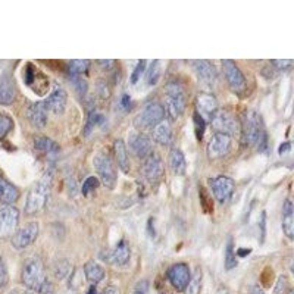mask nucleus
<instances>
[{
    "label": "nucleus",
    "instance_id": "4be33fe9",
    "mask_svg": "<svg viewBox=\"0 0 294 294\" xmlns=\"http://www.w3.org/2000/svg\"><path fill=\"white\" fill-rule=\"evenodd\" d=\"M18 199H19V190L0 172V203L13 205L15 201H18Z\"/></svg>",
    "mask_w": 294,
    "mask_h": 294
},
{
    "label": "nucleus",
    "instance_id": "20e7f679",
    "mask_svg": "<svg viewBox=\"0 0 294 294\" xmlns=\"http://www.w3.org/2000/svg\"><path fill=\"white\" fill-rule=\"evenodd\" d=\"M186 110V92L178 82H171L166 85V106L165 114L172 121L178 119Z\"/></svg>",
    "mask_w": 294,
    "mask_h": 294
},
{
    "label": "nucleus",
    "instance_id": "4468645a",
    "mask_svg": "<svg viewBox=\"0 0 294 294\" xmlns=\"http://www.w3.org/2000/svg\"><path fill=\"white\" fill-rule=\"evenodd\" d=\"M129 149L137 157L146 159L153 153L152 139L141 131H134L129 134Z\"/></svg>",
    "mask_w": 294,
    "mask_h": 294
},
{
    "label": "nucleus",
    "instance_id": "9d476101",
    "mask_svg": "<svg viewBox=\"0 0 294 294\" xmlns=\"http://www.w3.org/2000/svg\"><path fill=\"white\" fill-rule=\"evenodd\" d=\"M222 70L230 88L234 93H243L246 90V78H244L241 70L237 66V63L230 60V59H223Z\"/></svg>",
    "mask_w": 294,
    "mask_h": 294
},
{
    "label": "nucleus",
    "instance_id": "6ab92c4d",
    "mask_svg": "<svg viewBox=\"0 0 294 294\" xmlns=\"http://www.w3.org/2000/svg\"><path fill=\"white\" fill-rule=\"evenodd\" d=\"M27 118L31 122V125L35 128H44L47 125V109L44 103L35 102L28 106L27 109Z\"/></svg>",
    "mask_w": 294,
    "mask_h": 294
},
{
    "label": "nucleus",
    "instance_id": "3c124183",
    "mask_svg": "<svg viewBox=\"0 0 294 294\" xmlns=\"http://www.w3.org/2000/svg\"><path fill=\"white\" fill-rule=\"evenodd\" d=\"M87 294H97V290H96V287H90V288H88V291H87Z\"/></svg>",
    "mask_w": 294,
    "mask_h": 294
},
{
    "label": "nucleus",
    "instance_id": "9b49d317",
    "mask_svg": "<svg viewBox=\"0 0 294 294\" xmlns=\"http://www.w3.org/2000/svg\"><path fill=\"white\" fill-rule=\"evenodd\" d=\"M38 231H40L38 222H28L27 225H24L22 228H19L12 235V246L16 250H24L28 246H31L38 235Z\"/></svg>",
    "mask_w": 294,
    "mask_h": 294
},
{
    "label": "nucleus",
    "instance_id": "4c0bfd02",
    "mask_svg": "<svg viewBox=\"0 0 294 294\" xmlns=\"http://www.w3.org/2000/svg\"><path fill=\"white\" fill-rule=\"evenodd\" d=\"M144 71H146V60L143 59V60H139V63L134 68V72L131 74V84H137Z\"/></svg>",
    "mask_w": 294,
    "mask_h": 294
},
{
    "label": "nucleus",
    "instance_id": "a211bd4d",
    "mask_svg": "<svg viewBox=\"0 0 294 294\" xmlns=\"http://www.w3.org/2000/svg\"><path fill=\"white\" fill-rule=\"evenodd\" d=\"M196 112L199 114L203 119H209L211 121L212 115L219 109L218 107V100L213 94L209 93H200L196 99Z\"/></svg>",
    "mask_w": 294,
    "mask_h": 294
},
{
    "label": "nucleus",
    "instance_id": "423d86ee",
    "mask_svg": "<svg viewBox=\"0 0 294 294\" xmlns=\"http://www.w3.org/2000/svg\"><path fill=\"white\" fill-rule=\"evenodd\" d=\"M93 165L97 172V178L106 188L112 190L117 184V168L112 157L107 153H99L93 159Z\"/></svg>",
    "mask_w": 294,
    "mask_h": 294
},
{
    "label": "nucleus",
    "instance_id": "e433bc0d",
    "mask_svg": "<svg viewBox=\"0 0 294 294\" xmlns=\"http://www.w3.org/2000/svg\"><path fill=\"white\" fill-rule=\"evenodd\" d=\"M194 128H196V137L197 140L203 139L205 134V119L200 117L197 112H194Z\"/></svg>",
    "mask_w": 294,
    "mask_h": 294
},
{
    "label": "nucleus",
    "instance_id": "f704fd0d",
    "mask_svg": "<svg viewBox=\"0 0 294 294\" xmlns=\"http://www.w3.org/2000/svg\"><path fill=\"white\" fill-rule=\"evenodd\" d=\"M99 184H100V181H99V178L97 176H88L84 183H82V187H81V193L84 196H88L92 191H96V188L99 187Z\"/></svg>",
    "mask_w": 294,
    "mask_h": 294
},
{
    "label": "nucleus",
    "instance_id": "7c9ffc66",
    "mask_svg": "<svg viewBox=\"0 0 294 294\" xmlns=\"http://www.w3.org/2000/svg\"><path fill=\"white\" fill-rule=\"evenodd\" d=\"M68 66H70V72L72 74V77H80L81 74L88 71L90 60H87V59H74L68 63Z\"/></svg>",
    "mask_w": 294,
    "mask_h": 294
},
{
    "label": "nucleus",
    "instance_id": "473e14b6",
    "mask_svg": "<svg viewBox=\"0 0 294 294\" xmlns=\"http://www.w3.org/2000/svg\"><path fill=\"white\" fill-rule=\"evenodd\" d=\"M237 265H238V260H237V256H235L234 243H233V240L230 238V240H228V244H227V250H225V269H234Z\"/></svg>",
    "mask_w": 294,
    "mask_h": 294
},
{
    "label": "nucleus",
    "instance_id": "0eeeda50",
    "mask_svg": "<svg viewBox=\"0 0 294 294\" xmlns=\"http://www.w3.org/2000/svg\"><path fill=\"white\" fill-rule=\"evenodd\" d=\"M212 127L216 129V132L228 134L230 137L240 131V124L237 118L227 109H218L211 118Z\"/></svg>",
    "mask_w": 294,
    "mask_h": 294
},
{
    "label": "nucleus",
    "instance_id": "5701e85b",
    "mask_svg": "<svg viewBox=\"0 0 294 294\" xmlns=\"http://www.w3.org/2000/svg\"><path fill=\"white\" fill-rule=\"evenodd\" d=\"M294 208L293 201L287 199L282 206V231L288 238H293L294 235Z\"/></svg>",
    "mask_w": 294,
    "mask_h": 294
},
{
    "label": "nucleus",
    "instance_id": "58836bf2",
    "mask_svg": "<svg viewBox=\"0 0 294 294\" xmlns=\"http://www.w3.org/2000/svg\"><path fill=\"white\" fill-rule=\"evenodd\" d=\"M290 291L288 288V278L285 275H281L277 281V287H275V294H287Z\"/></svg>",
    "mask_w": 294,
    "mask_h": 294
},
{
    "label": "nucleus",
    "instance_id": "ddd939ff",
    "mask_svg": "<svg viewBox=\"0 0 294 294\" xmlns=\"http://www.w3.org/2000/svg\"><path fill=\"white\" fill-rule=\"evenodd\" d=\"M165 168L162 159L153 152L152 154H149L146 159H144V164H143V175L144 178L150 183V184H157L162 176H164Z\"/></svg>",
    "mask_w": 294,
    "mask_h": 294
},
{
    "label": "nucleus",
    "instance_id": "c9c22d12",
    "mask_svg": "<svg viewBox=\"0 0 294 294\" xmlns=\"http://www.w3.org/2000/svg\"><path fill=\"white\" fill-rule=\"evenodd\" d=\"M103 121H105L103 115H100V114H97V112H92L90 117H88V121H87V125H85V134H88L96 125L102 124Z\"/></svg>",
    "mask_w": 294,
    "mask_h": 294
},
{
    "label": "nucleus",
    "instance_id": "412c9836",
    "mask_svg": "<svg viewBox=\"0 0 294 294\" xmlns=\"http://www.w3.org/2000/svg\"><path fill=\"white\" fill-rule=\"evenodd\" d=\"M131 259V248L127 240H121L117 244V247L109 253L107 262H112L114 265L118 266H125Z\"/></svg>",
    "mask_w": 294,
    "mask_h": 294
},
{
    "label": "nucleus",
    "instance_id": "aec40b11",
    "mask_svg": "<svg viewBox=\"0 0 294 294\" xmlns=\"http://www.w3.org/2000/svg\"><path fill=\"white\" fill-rule=\"evenodd\" d=\"M16 99L15 82L9 74L0 75V105H11Z\"/></svg>",
    "mask_w": 294,
    "mask_h": 294
},
{
    "label": "nucleus",
    "instance_id": "f03ea898",
    "mask_svg": "<svg viewBox=\"0 0 294 294\" xmlns=\"http://www.w3.org/2000/svg\"><path fill=\"white\" fill-rule=\"evenodd\" d=\"M50 188H52V178L47 175L30 188L24 208L27 215H35L46 209L50 199Z\"/></svg>",
    "mask_w": 294,
    "mask_h": 294
},
{
    "label": "nucleus",
    "instance_id": "c03bdc74",
    "mask_svg": "<svg viewBox=\"0 0 294 294\" xmlns=\"http://www.w3.org/2000/svg\"><path fill=\"white\" fill-rule=\"evenodd\" d=\"M99 87H100V93H102V96H103V97H107V96H109V88H107V85H106L105 82L100 81Z\"/></svg>",
    "mask_w": 294,
    "mask_h": 294
},
{
    "label": "nucleus",
    "instance_id": "09e8293b",
    "mask_svg": "<svg viewBox=\"0 0 294 294\" xmlns=\"http://www.w3.org/2000/svg\"><path fill=\"white\" fill-rule=\"evenodd\" d=\"M252 294H265V293H263V290H262L259 285H255V287H252Z\"/></svg>",
    "mask_w": 294,
    "mask_h": 294
},
{
    "label": "nucleus",
    "instance_id": "1a4fd4ad",
    "mask_svg": "<svg viewBox=\"0 0 294 294\" xmlns=\"http://www.w3.org/2000/svg\"><path fill=\"white\" fill-rule=\"evenodd\" d=\"M209 187L219 203H225L231 199L235 190V183L233 178L227 175H218L209 179Z\"/></svg>",
    "mask_w": 294,
    "mask_h": 294
},
{
    "label": "nucleus",
    "instance_id": "a19ab883",
    "mask_svg": "<svg viewBox=\"0 0 294 294\" xmlns=\"http://www.w3.org/2000/svg\"><path fill=\"white\" fill-rule=\"evenodd\" d=\"M272 65L275 66V68H278L280 71H285V70H290L291 68V65H293V62H291V59H277V60H274L272 62Z\"/></svg>",
    "mask_w": 294,
    "mask_h": 294
},
{
    "label": "nucleus",
    "instance_id": "79ce46f5",
    "mask_svg": "<svg viewBox=\"0 0 294 294\" xmlns=\"http://www.w3.org/2000/svg\"><path fill=\"white\" fill-rule=\"evenodd\" d=\"M147 288H149L147 281L137 282V285H135V288H134L132 294H147Z\"/></svg>",
    "mask_w": 294,
    "mask_h": 294
},
{
    "label": "nucleus",
    "instance_id": "f3484780",
    "mask_svg": "<svg viewBox=\"0 0 294 294\" xmlns=\"http://www.w3.org/2000/svg\"><path fill=\"white\" fill-rule=\"evenodd\" d=\"M193 66H194V71H196L199 80L203 84L212 87V85H215V82L218 81V72L209 60H205V59L194 60Z\"/></svg>",
    "mask_w": 294,
    "mask_h": 294
},
{
    "label": "nucleus",
    "instance_id": "603ef678",
    "mask_svg": "<svg viewBox=\"0 0 294 294\" xmlns=\"http://www.w3.org/2000/svg\"><path fill=\"white\" fill-rule=\"evenodd\" d=\"M216 294H230V293H228V290H227V288H219Z\"/></svg>",
    "mask_w": 294,
    "mask_h": 294
},
{
    "label": "nucleus",
    "instance_id": "a878e982",
    "mask_svg": "<svg viewBox=\"0 0 294 294\" xmlns=\"http://www.w3.org/2000/svg\"><path fill=\"white\" fill-rule=\"evenodd\" d=\"M84 274H85V278L93 284L103 281L105 278V269L100 263L94 262V260H88L85 265H84Z\"/></svg>",
    "mask_w": 294,
    "mask_h": 294
},
{
    "label": "nucleus",
    "instance_id": "cd10ccee",
    "mask_svg": "<svg viewBox=\"0 0 294 294\" xmlns=\"http://www.w3.org/2000/svg\"><path fill=\"white\" fill-rule=\"evenodd\" d=\"M34 147L37 150L43 153H58L60 149L59 146L49 137H44V135H37L34 137Z\"/></svg>",
    "mask_w": 294,
    "mask_h": 294
},
{
    "label": "nucleus",
    "instance_id": "f8f14e48",
    "mask_svg": "<svg viewBox=\"0 0 294 294\" xmlns=\"http://www.w3.org/2000/svg\"><path fill=\"white\" fill-rule=\"evenodd\" d=\"M231 144L233 140L228 134H222V132H215L212 135V139L208 143L206 152H208V157L209 159H219L223 157L225 154L231 150Z\"/></svg>",
    "mask_w": 294,
    "mask_h": 294
},
{
    "label": "nucleus",
    "instance_id": "6e6552de",
    "mask_svg": "<svg viewBox=\"0 0 294 294\" xmlns=\"http://www.w3.org/2000/svg\"><path fill=\"white\" fill-rule=\"evenodd\" d=\"M19 222V211L12 205H3L0 208V240L15 234Z\"/></svg>",
    "mask_w": 294,
    "mask_h": 294
},
{
    "label": "nucleus",
    "instance_id": "72a5a7b5",
    "mask_svg": "<svg viewBox=\"0 0 294 294\" xmlns=\"http://www.w3.org/2000/svg\"><path fill=\"white\" fill-rule=\"evenodd\" d=\"M13 128V119L9 114L0 110V140H3Z\"/></svg>",
    "mask_w": 294,
    "mask_h": 294
},
{
    "label": "nucleus",
    "instance_id": "39448f33",
    "mask_svg": "<svg viewBox=\"0 0 294 294\" xmlns=\"http://www.w3.org/2000/svg\"><path fill=\"white\" fill-rule=\"evenodd\" d=\"M166 114H165V107L161 103H149L144 106V109L134 119V125L135 128L140 129H153L156 125H159L161 122H164Z\"/></svg>",
    "mask_w": 294,
    "mask_h": 294
},
{
    "label": "nucleus",
    "instance_id": "dca6fc26",
    "mask_svg": "<svg viewBox=\"0 0 294 294\" xmlns=\"http://www.w3.org/2000/svg\"><path fill=\"white\" fill-rule=\"evenodd\" d=\"M66 102H68V94L62 88V87H56L52 93L47 96V99L44 100V106L47 110L60 115L65 112L66 109Z\"/></svg>",
    "mask_w": 294,
    "mask_h": 294
},
{
    "label": "nucleus",
    "instance_id": "49530a36",
    "mask_svg": "<svg viewBox=\"0 0 294 294\" xmlns=\"http://www.w3.org/2000/svg\"><path fill=\"white\" fill-rule=\"evenodd\" d=\"M99 63H100L102 66H105L106 70H109V68H112V66H114V60H100Z\"/></svg>",
    "mask_w": 294,
    "mask_h": 294
},
{
    "label": "nucleus",
    "instance_id": "ea45409f",
    "mask_svg": "<svg viewBox=\"0 0 294 294\" xmlns=\"http://www.w3.org/2000/svg\"><path fill=\"white\" fill-rule=\"evenodd\" d=\"M9 280V274H8V268H6V263L3 258L0 256V287H5L8 284Z\"/></svg>",
    "mask_w": 294,
    "mask_h": 294
},
{
    "label": "nucleus",
    "instance_id": "2f4dec72",
    "mask_svg": "<svg viewBox=\"0 0 294 294\" xmlns=\"http://www.w3.org/2000/svg\"><path fill=\"white\" fill-rule=\"evenodd\" d=\"M71 269H72V266L66 259H60L53 266V272H55L58 280H65L68 275H71V272H72Z\"/></svg>",
    "mask_w": 294,
    "mask_h": 294
},
{
    "label": "nucleus",
    "instance_id": "7ed1b4c3",
    "mask_svg": "<svg viewBox=\"0 0 294 294\" xmlns=\"http://www.w3.org/2000/svg\"><path fill=\"white\" fill-rule=\"evenodd\" d=\"M21 278H22V284L25 287H28L31 291H38V288L44 284L47 280L46 272H44V265L41 262V259L33 256L30 258L25 265H24L22 274H21Z\"/></svg>",
    "mask_w": 294,
    "mask_h": 294
},
{
    "label": "nucleus",
    "instance_id": "c756f323",
    "mask_svg": "<svg viewBox=\"0 0 294 294\" xmlns=\"http://www.w3.org/2000/svg\"><path fill=\"white\" fill-rule=\"evenodd\" d=\"M162 75V62L161 60H153L149 66V70L146 71V80L149 85H156L159 82V78Z\"/></svg>",
    "mask_w": 294,
    "mask_h": 294
},
{
    "label": "nucleus",
    "instance_id": "37998d69",
    "mask_svg": "<svg viewBox=\"0 0 294 294\" xmlns=\"http://www.w3.org/2000/svg\"><path fill=\"white\" fill-rule=\"evenodd\" d=\"M121 105H122V107H124L125 110H129V109H131L132 102H131V97H129L127 93L122 94V97H121Z\"/></svg>",
    "mask_w": 294,
    "mask_h": 294
},
{
    "label": "nucleus",
    "instance_id": "b1692460",
    "mask_svg": "<svg viewBox=\"0 0 294 294\" xmlns=\"http://www.w3.org/2000/svg\"><path fill=\"white\" fill-rule=\"evenodd\" d=\"M114 150H115V157H117L118 168L122 171V172H128L129 171V159H128V152H127V147H125V143L118 139L115 140L114 144Z\"/></svg>",
    "mask_w": 294,
    "mask_h": 294
},
{
    "label": "nucleus",
    "instance_id": "c85d7f7f",
    "mask_svg": "<svg viewBox=\"0 0 294 294\" xmlns=\"http://www.w3.org/2000/svg\"><path fill=\"white\" fill-rule=\"evenodd\" d=\"M201 280H203V270L197 268L191 275H190V280H188L187 287H186V294H200L201 290Z\"/></svg>",
    "mask_w": 294,
    "mask_h": 294
},
{
    "label": "nucleus",
    "instance_id": "864d4df0",
    "mask_svg": "<svg viewBox=\"0 0 294 294\" xmlns=\"http://www.w3.org/2000/svg\"><path fill=\"white\" fill-rule=\"evenodd\" d=\"M27 294H37V293H35V291H31V290H30V291H28Z\"/></svg>",
    "mask_w": 294,
    "mask_h": 294
},
{
    "label": "nucleus",
    "instance_id": "a18cd8bd",
    "mask_svg": "<svg viewBox=\"0 0 294 294\" xmlns=\"http://www.w3.org/2000/svg\"><path fill=\"white\" fill-rule=\"evenodd\" d=\"M103 294H119V291H118L117 287H112V285H109V287H106V290L103 291Z\"/></svg>",
    "mask_w": 294,
    "mask_h": 294
},
{
    "label": "nucleus",
    "instance_id": "8fccbe9b",
    "mask_svg": "<svg viewBox=\"0 0 294 294\" xmlns=\"http://www.w3.org/2000/svg\"><path fill=\"white\" fill-rule=\"evenodd\" d=\"M252 250L250 248H247V250H238V256H244V255H248Z\"/></svg>",
    "mask_w": 294,
    "mask_h": 294
},
{
    "label": "nucleus",
    "instance_id": "de8ad7c7",
    "mask_svg": "<svg viewBox=\"0 0 294 294\" xmlns=\"http://www.w3.org/2000/svg\"><path fill=\"white\" fill-rule=\"evenodd\" d=\"M290 150V143H284V144H281L280 146V149H278V152L281 153H285V152H288Z\"/></svg>",
    "mask_w": 294,
    "mask_h": 294
},
{
    "label": "nucleus",
    "instance_id": "f257e3e1",
    "mask_svg": "<svg viewBox=\"0 0 294 294\" xmlns=\"http://www.w3.org/2000/svg\"><path fill=\"white\" fill-rule=\"evenodd\" d=\"M241 140L247 146H255L260 152L266 150L268 137L262 117L256 110H247L243 117V122L240 124Z\"/></svg>",
    "mask_w": 294,
    "mask_h": 294
},
{
    "label": "nucleus",
    "instance_id": "bb28decb",
    "mask_svg": "<svg viewBox=\"0 0 294 294\" xmlns=\"http://www.w3.org/2000/svg\"><path fill=\"white\" fill-rule=\"evenodd\" d=\"M153 139L162 146H168L172 141V129L168 121L161 122L159 125L153 128Z\"/></svg>",
    "mask_w": 294,
    "mask_h": 294
},
{
    "label": "nucleus",
    "instance_id": "2eb2a0df",
    "mask_svg": "<svg viewBox=\"0 0 294 294\" xmlns=\"http://www.w3.org/2000/svg\"><path fill=\"white\" fill-rule=\"evenodd\" d=\"M168 280L171 282V285L175 288L176 291H184L186 290V287H187L188 280H190V275H191V272H190V266H188L187 263H175V265H172L169 269H168Z\"/></svg>",
    "mask_w": 294,
    "mask_h": 294
},
{
    "label": "nucleus",
    "instance_id": "393cba45",
    "mask_svg": "<svg viewBox=\"0 0 294 294\" xmlns=\"http://www.w3.org/2000/svg\"><path fill=\"white\" fill-rule=\"evenodd\" d=\"M169 166L172 169V172L176 175H184L187 171V161L184 153L179 149H174L169 154Z\"/></svg>",
    "mask_w": 294,
    "mask_h": 294
}]
</instances>
